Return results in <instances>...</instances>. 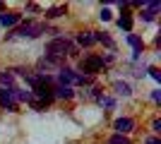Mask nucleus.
Wrapping results in <instances>:
<instances>
[{"mask_svg": "<svg viewBox=\"0 0 161 144\" xmlns=\"http://www.w3.org/2000/svg\"><path fill=\"white\" fill-rule=\"evenodd\" d=\"M70 46L72 43L67 41V39H53V41L46 46V55H53V58H65L67 53H70Z\"/></svg>", "mask_w": 161, "mask_h": 144, "instance_id": "nucleus-1", "label": "nucleus"}, {"mask_svg": "<svg viewBox=\"0 0 161 144\" xmlns=\"http://www.w3.org/2000/svg\"><path fill=\"white\" fill-rule=\"evenodd\" d=\"M58 79H60L63 87H72V84H87V82H89V77L77 75V72H72V70H67V67H60V70H58Z\"/></svg>", "mask_w": 161, "mask_h": 144, "instance_id": "nucleus-2", "label": "nucleus"}, {"mask_svg": "<svg viewBox=\"0 0 161 144\" xmlns=\"http://www.w3.org/2000/svg\"><path fill=\"white\" fill-rule=\"evenodd\" d=\"M46 31V27L43 24H34V22H27V24H22V27H17L12 31V34H7V36H39Z\"/></svg>", "mask_w": 161, "mask_h": 144, "instance_id": "nucleus-3", "label": "nucleus"}, {"mask_svg": "<svg viewBox=\"0 0 161 144\" xmlns=\"http://www.w3.org/2000/svg\"><path fill=\"white\" fill-rule=\"evenodd\" d=\"M101 65H103V60H101L99 55H89V58H84V60L80 62V70H82V72H89V75H92V72H99Z\"/></svg>", "mask_w": 161, "mask_h": 144, "instance_id": "nucleus-4", "label": "nucleus"}, {"mask_svg": "<svg viewBox=\"0 0 161 144\" xmlns=\"http://www.w3.org/2000/svg\"><path fill=\"white\" fill-rule=\"evenodd\" d=\"M113 127H115V132H118V135H125V132H130V130L135 127V123L130 120V118H118Z\"/></svg>", "mask_w": 161, "mask_h": 144, "instance_id": "nucleus-5", "label": "nucleus"}, {"mask_svg": "<svg viewBox=\"0 0 161 144\" xmlns=\"http://www.w3.org/2000/svg\"><path fill=\"white\" fill-rule=\"evenodd\" d=\"M0 106H3V108H7V110H17V101H14L7 91H0Z\"/></svg>", "mask_w": 161, "mask_h": 144, "instance_id": "nucleus-6", "label": "nucleus"}, {"mask_svg": "<svg viewBox=\"0 0 161 144\" xmlns=\"http://www.w3.org/2000/svg\"><path fill=\"white\" fill-rule=\"evenodd\" d=\"M19 22V14H14V12H3L0 14V24L3 27H14Z\"/></svg>", "mask_w": 161, "mask_h": 144, "instance_id": "nucleus-7", "label": "nucleus"}, {"mask_svg": "<svg viewBox=\"0 0 161 144\" xmlns=\"http://www.w3.org/2000/svg\"><path fill=\"white\" fill-rule=\"evenodd\" d=\"M10 89H14V79L10 72H3L0 75V91H10Z\"/></svg>", "mask_w": 161, "mask_h": 144, "instance_id": "nucleus-8", "label": "nucleus"}, {"mask_svg": "<svg viewBox=\"0 0 161 144\" xmlns=\"http://www.w3.org/2000/svg\"><path fill=\"white\" fill-rule=\"evenodd\" d=\"M72 87H63V84H58L53 89V96H58V99H72Z\"/></svg>", "mask_w": 161, "mask_h": 144, "instance_id": "nucleus-9", "label": "nucleus"}, {"mask_svg": "<svg viewBox=\"0 0 161 144\" xmlns=\"http://www.w3.org/2000/svg\"><path fill=\"white\" fill-rule=\"evenodd\" d=\"M77 43H80V46H92V43H96L94 34H92V31H82V34H77Z\"/></svg>", "mask_w": 161, "mask_h": 144, "instance_id": "nucleus-10", "label": "nucleus"}, {"mask_svg": "<svg viewBox=\"0 0 161 144\" xmlns=\"http://www.w3.org/2000/svg\"><path fill=\"white\" fill-rule=\"evenodd\" d=\"M118 27L125 29V31H130V29H132V17H130V12H123V17L118 19Z\"/></svg>", "mask_w": 161, "mask_h": 144, "instance_id": "nucleus-11", "label": "nucleus"}, {"mask_svg": "<svg viewBox=\"0 0 161 144\" xmlns=\"http://www.w3.org/2000/svg\"><path fill=\"white\" fill-rule=\"evenodd\" d=\"M128 41H130V46L135 48V58H137V55L142 53V41H140V39H137V36H132V34L128 36Z\"/></svg>", "mask_w": 161, "mask_h": 144, "instance_id": "nucleus-12", "label": "nucleus"}, {"mask_svg": "<svg viewBox=\"0 0 161 144\" xmlns=\"http://www.w3.org/2000/svg\"><path fill=\"white\" fill-rule=\"evenodd\" d=\"M65 12H67V7H65V5H63V7H51V10L46 12V17H51V19H53V17H63Z\"/></svg>", "mask_w": 161, "mask_h": 144, "instance_id": "nucleus-13", "label": "nucleus"}, {"mask_svg": "<svg viewBox=\"0 0 161 144\" xmlns=\"http://www.w3.org/2000/svg\"><path fill=\"white\" fill-rule=\"evenodd\" d=\"M115 91H118V94H123V96H130L132 94V91H130V87L125 82H115Z\"/></svg>", "mask_w": 161, "mask_h": 144, "instance_id": "nucleus-14", "label": "nucleus"}, {"mask_svg": "<svg viewBox=\"0 0 161 144\" xmlns=\"http://www.w3.org/2000/svg\"><path fill=\"white\" fill-rule=\"evenodd\" d=\"M94 41L103 43V46H108V48H113V41H111V39H108L106 34H94Z\"/></svg>", "mask_w": 161, "mask_h": 144, "instance_id": "nucleus-15", "label": "nucleus"}, {"mask_svg": "<svg viewBox=\"0 0 161 144\" xmlns=\"http://www.w3.org/2000/svg\"><path fill=\"white\" fill-rule=\"evenodd\" d=\"M111 144H130V139L123 135H115V137H111Z\"/></svg>", "mask_w": 161, "mask_h": 144, "instance_id": "nucleus-16", "label": "nucleus"}, {"mask_svg": "<svg viewBox=\"0 0 161 144\" xmlns=\"http://www.w3.org/2000/svg\"><path fill=\"white\" fill-rule=\"evenodd\" d=\"M142 17H144L147 22H152V19L156 17V12H154V10H144V12H142Z\"/></svg>", "mask_w": 161, "mask_h": 144, "instance_id": "nucleus-17", "label": "nucleus"}, {"mask_svg": "<svg viewBox=\"0 0 161 144\" xmlns=\"http://www.w3.org/2000/svg\"><path fill=\"white\" fill-rule=\"evenodd\" d=\"M149 75H152V77H154V79H156V82H159V79H161V75H159V70H154V67H149Z\"/></svg>", "mask_w": 161, "mask_h": 144, "instance_id": "nucleus-18", "label": "nucleus"}, {"mask_svg": "<svg viewBox=\"0 0 161 144\" xmlns=\"http://www.w3.org/2000/svg\"><path fill=\"white\" fill-rule=\"evenodd\" d=\"M101 19L108 22V19H111V12H108V10H101Z\"/></svg>", "mask_w": 161, "mask_h": 144, "instance_id": "nucleus-19", "label": "nucleus"}, {"mask_svg": "<svg viewBox=\"0 0 161 144\" xmlns=\"http://www.w3.org/2000/svg\"><path fill=\"white\" fill-rule=\"evenodd\" d=\"M99 101H101V103H103V106H113V99H103V96H101Z\"/></svg>", "mask_w": 161, "mask_h": 144, "instance_id": "nucleus-20", "label": "nucleus"}, {"mask_svg": "<svg viewBox=\"0 0 161 144\" xmlns=\"http://www.w3.org/2000/svg\"><path fill=\"white\" fill-rule=\"evenodd\" d=\"M152 127H154V132H161V120H154V125H152Z\"/></svg>", "mask_w": 161, "mask_h": 144, "instance_id": "nucleus-21", "label": "nucleus"}, {"mask_svg": "<svg viewBox=\"0 0 161 144\" xmlns=\"http://www.w3.org/2000/svg\"><path fill=\"white\" fill-rule=\"evenodd\" d=\"M147 144H161V139H156V137H149V139H147Z\"/></svg>", "mask_w": 161, "mask_h": 144, "instance_id": "nucleus-22", "label": "nucleus"}, {"mask_svg": "<svg viewBox=\"0 0 161 144\" xmlns=\"http://www.w3.org/2000/svg\"><path fill=\"white\" fill-rule=\"evenodd\" d=\"M0 10H3V3H0Z\"/></svg>", "mask_w": 161, "mask_h": 144, "instance_id": "nucleus-23", "label": "nucleus"}]
</instances>
